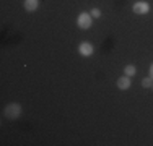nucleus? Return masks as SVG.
Returning a JSON list of instances; mask_svg holds the SVG:
<instances>
[{
	"label": "nucleus",
	"instance_id": "7ed1b4c3",
	"mask_svg": "<svg viewBox=\"0 0 153 146\" xmlns=\"http://www.w3.org/2000/svg\"><path fill=\"white\" fill-rule=\"evenodd\" d=\"M78 52H80V55H82V57H91L94 54V47H93L91 42L83 41V42L78 44Z\"/></svg>",
	"mask_w": 153,
	"mask_h": 146
},
{
	"label": "nucleus",
	"instance_id": "20e7f679",
	"mask_svg": "<svg viewBox=\"0 0 153 146\" xmlns=\"http://www.w3.org/2000/svg\"><path fill=\"white\" fill-rule=\"evenodd\" d=\"M132 10L135 15H147L150 12V3L145 2V0H138V2H135L132 5Z\"/></svg>",
	"mask_w": 153,
	"mask_h": 146
},
{
	"label": "nucleus",
	"instance_id": "9d476101",
	"mask_svg": "<svg viewBox=\"0 0 153 146\" xmlns=\"http://www.w3.org/2000/svg\"><path fill=\"white\" fill-rule=\"evenodd\" d=\"M148 76H150V78L153 80V63L150 65V75H148Z\"/></svg>",
	"mask_w": 153,
	"mask_h": 146
},
{
	"label": "nucleus",
	"instance_id": "1a4fd4ad",
	"mask_svg": "<svg viewBox=\"0 0 153 146\" xmlns=\"http://www.w3.org/2000/svg\"><path fill=\"white\" fill-rule=\"evenodd\" d=\"M90 15H91L93 18H101V10L100 8H91L90 10Z\"/></svg>",
	"mask_w": 153,
	"mask_h": 146
},
{
	"label": "nucleus",
	"instance_id": "39448f33",
	"mask_svg": "<svg viewBox=\"0 0 153 146\" xmlns=\"http://www.w3.org/2000/svg\"><path fill=\"white\" fill-rule=\"evenodd\" d=\"M117 88L119 89H122V91H127L130 88V85H132V80H130V76H127V75H124V76H121V78L117 80Z\"/></svg>",
	"mask_w": 153,
	"mask_h": 146
},
{
	"label": "nucleus",
	"instance_id": "f257e3e1",
	"mask_svg": "<svg viewBox=\"0 0 153 146\" xmlns=\"http://www.w3.org/2000/svg\"><path fill=\"white\" fill-rule=\"evenodd\" d=\"M91 23H93V16L88 12H82L76 16V26L80 29H90L91 28Z\"/></svg>",
	"mask_w": 153,
	"mask_h": 146
},
{
	"label": "nucleus",
	"instance_id": "6e6552de",
	"mask_svg": "<svg viewBox=\"0 0 153 146\" xmlns=\"http://www.w3.org/2000/svg\"><path fill=\"white\" fill-rule=\"evenodd\" d=\"M142 86L143 88H152L153 86V80L150 78V76H148V78H143L142 80Z\"/></svg>",
	"mask_w": 153,
	"mask_h": 146
},
{
	"label": "nucleus",
	"instance_id": "423d86ee",
	"mask_svg": "<svg viewBox=\"0 0 153 146\" xmlns=\"http://www.w3.org/2000/svg\"><path fill=\"white\" fill-rule=\"evenodd\" d=\"M25 10L26 12H36L39 7V0H25Z\"/></svg>",
	"mask_w": 153,
	"mask_h": 146
},
{
	"label": "nucleus",
	"instance_id": "f03ea898",
	"mask_svg": "<svg viewBox=\"0 0 153 146\" xmlns=\"http://www.w3.org/2000/svg\"><path fill=\"white\" fill-rule=\"evenodd\" d=\"M20 114H21V105L18 104V102H10V104L5 107V117L10 119V120L18 119Z\"/></svg>",
	"mask_w": 153,
	"mask_h": 146
},
{
	"label": "nucleus",
	"instance_id": "9b49d317",
	"mask_svg": "<svg viewBox=\"0 0 153 146\" xmlns=\"http://www.w3.org/2000/svg\"><path fill=\"white\" fill-rule=\"evenodd\" d=\"M152 89H153V86H152Z\"/></svg>",
	"mask_w": 153,
	"mask_h": 146
},
{
	"label": "nucleus",
	"instance_id": "0eeeda50",
	"mask_svg": "<svg viewBox=\"0 0 153 146\" xmlns=\"http://www.w3.org/2000/svg\"><path fill=\"white\" fill-rule=\"evenodd\" d=\"M135 73H137L135 65H132V63L126 65V68H124V75H127V76H130V78H132V76L135 75Z\"/></svg>",
	"mask_w": 153,
	"mask_h": 146
}]
</instances>
